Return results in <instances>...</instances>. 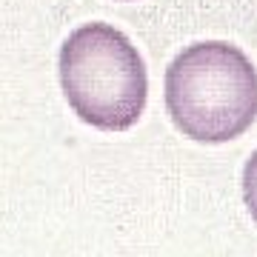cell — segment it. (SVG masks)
Instances as JSON below:
<instances>
[{"label": "cell", "mask_w": 257, "mask_h": 257, "mask_svg": "<svg viewBox=\"0 0 257 257\" xmlns=\"http://www.w3.org/2000/svg\"><path fill=\"white\" fill-rule=\"evenodd\" d=\"M57 72L72 111L100 132H126L146 111V63L111 23L74 29L60 46Z\"/></svg>", "instance_id": "7a4b0ae2"}, {"label": "cell", "mask_w": 257, "mask_h": 257, "mask_svg": "<svg viewBox=\"0 0 257 257\" xmlns=\"http://www.w3.org/2000/svg\"><path fill=\"white\" fill-rule=\"evenodd\" d=\"M166 109L183 138L229 143L257 120V69L234 43H192L166 69Z\"/></svg>", "instance_id": "6da1fadb"}, {"label": "cell", "mask_w": 257, "mask_h": 257, "mask_svg": "<svg viewBox=\"0 0 257 257\" xmlns=\"http://www.w3.org/2000/svg\"><path fill=\"white\" fill-rule=\"evenodd\" d=\"M243 203L257 223V152H251V157L243 166Z\"/></svg>", "instance_id": "3957f363"}]
</instances>
